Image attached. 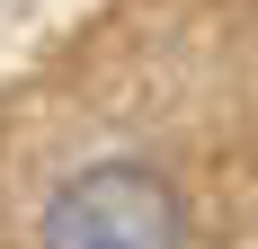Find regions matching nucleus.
Wrapping results in <instances>:
<instances>
[{
    "label": "nucleus",
    "instance_id": "obj_1",
    "mask_svg": "<svg viewBox=\"0 0 258 249\" xmlns=\"http://www.w3.org/2000/svg\"><path fill=\"white\" fill-rule=\"evenodd\" d=\"M178 187L143 160H89L45 205V249H178Z\"/></svg>",
    "mask_w": 258,
    "mask_h": 249
}]
</instances>
